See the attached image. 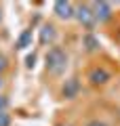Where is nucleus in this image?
<instances>
[{"label":"nucleus","instance_id":"obj_1","mask_svg":"<svg viewBox=\"0 0 120 126\" xmlns=\"http://www.w3.org/2000/svg\"><path fill=\"white\" fill-rule=\"evenodd\" d=\"M67 63H70V57H67V53L61 48V46L49 48V53H46V57H44V67H46V72L53 74V76L65 74Z\"/></svg>","mask_w":120,"mask_h":126},{"label":"nucleus","instance_id":"obj_2","mask_svg":"<svg viewBox=\"0 0 120 126\" xmlns=\"http://www.w3.org/2000/svg\"><path fill=\"white\" fill-rule=\"evenodd\" d=\"M76 19H78V23L84 27V30H93V27L97 25V17H95L91 4H78L76 6Z\"/></svg>","mask_w":120,"mask_h":126},{"label":"nucleus","instance_id":"obj_3","mask_svg":"<svg viewBox=\"0 0 120 126\" xmlns=\"http://www.w3.org/2000/svg\"><path fill=\"white\" fill-rule=\"evenodd\" d=\"M53 13L63 21H70V19L76 17V4H72L67 0H57L53 4Z\"/></svg>","mask_w":120,"mask_h":126},{"label":"nucleus","instance_id":"obj_4","mask_svg":"<svg viewBox=\"0 0 120 126\" xmlns=\"http://www.w3.org/2000/svg\"><path fill=\"white\" fill-rule=\"evenodd\" d=\"M86 80H89L93 86H103V84H107V82L112 80V74L107 72L105 67H101V65H99V67H93V69L89 72Z\"/></svg>","mask_w":120,"mask_h":126},{"label":"nucleus","instance_id":"obj_5","mask_svg":"<svg viewBox=\"0 0 120 126\" xmlns=\"http://www.w3.org/2000/svg\"><path fill=\"white\" fill-rule=\"evenodd\" d=\"M93 13L97 17V23H105L112 19V4L110 2H91Z\"/></svg>","mask_w":120,"mask_h":126},{"label":"nucleus","instance_id":"obj_6","mask_svg":"<svg viewBox=\"0 0 120 126\" xmlns=\"http://www.w3.org/2000/svg\"><path fill=\"white\" fill-rule=\"evenodd\" d=\"M78 90H80V80L78 78H67V80L63 82V86H61V94L65 99L78 97Z\"/></svg>","mask_w":120,"mask_h":126},{"label":"nucleus","instance_id":"obj_7","mask_svg":"<svg viewBox=\"0 0 120 126\" xmlns=\"http://www.w3.org/2000/svg\"><path fill=\"white\" fill-rule=\"evenodd\" d=\"M55 38H57V30H55V25L44 23V25L40 27V44H53Z\"/></svg>","mask_w":120,"mask_h":126},{"label":"nucleus","instance_id":"obj_8","mask_svg":"<svg viewBox=\"0 0 120 126\" xmlns=\"http://www.w3.org/2000/svg\"><path fill=\"white\" fill-rule=\"evenodd\" d=\"M30 42H32V30H25L21 34V36H19V40H17V48H27V46H30Z\"/></svg>","mask_w":120,"mask_h":126},{"label":"nucleus","instance_id":"obj_9","mask_svg":"<svg viewBox=\"0 0 120 126\" xmlns=\"http://www.w3.org/2000/svg\"><path fill=\"white\" fill-rule=\"evenodd\" d=\"M84 44H86V50H95L99 46V40H95L91 34H86V36H84Z\"/></svg>","mask_w":120,"mask_h":126},{"label":"nucleus","instance_id":"obj_10","mask_svg":"<svg viewBox=\"0 0 120 126\" xmlns=\"http://www.w3.org/2000/svg\"><path fill=\"white\" fill-rule=\"evenodd\" d=\"M6 109H9V97L0 93V113H6Z\"/></svg>","mask_w":120,"mask_h":126},{"label":"nucleus","instance_id":"obj_11","mask_svg":"<svg viewBox=\"0 0 120 126\" xmlns=\"http://www.w3.org/2000/svg\"><path fill=\"white\" fill-rule=\"evenodd\" d=\"M9 124H11L9 113H0V126H9Z\"/></svg>","mask_w":120,"mask_h":126},{"label":"nucleus","instance_id":"obj_12","mask_svg":"<svg viewBox=\"0 0 120 126\" xmlns=\"http://www.w3.org/2000/svg\"><path fill=\"white\" fill-rule=\"evenodd\" d=\"M6 65H9V63H6V57H4V55H0V74L6 69Z\"/></svg>","mask_w":120,"mask_h":126},{"label":"nucleus","instance_id":"obj_13","mask_svg":"<svg viewBox=\"0 0 120 126\" xmlns=\"http://www.w3.org/2000/svg\"><path fill=\"white\" fill-rule=\"evenodd\" d=\"M86 126H107V124H105V122H101V120H91Z\"/></svg>","mask_w":120,"mask_h":126},{"label":"nucleus","instance_id":"obj_14","mask_svg":"<svg viewBox=\"0 0 120 126\" xmlns=\"http://www.w3.org/2000/svg\"><path fill=\"white\" fill-rule=\"evenodd\" d=\"M34 61H36V55H30V57H27V67H34Z\"/></svg>","mask_w":120,"mask_h":126},{"label":"nucleus","instance_id":"obj_15","mask_svg":"<svg viewBox=\"0 0 120 126\" xmlns=\"http://www.w3.org/2000/svg\"><path fill=\"white\" fill-rule=\"evenodd\" d=\"M0 86H2V76H0Z\"/></svg>","mask_w":120,"mask_h":126},{"label":"nucleus","instance_id":"obj_16","mask_svg":"<svg viewBox=\"0 0 120 126\" xmlns=\"http://www.w3.org/2000/svg\"><path fill=\"white\" fill-rule=\"evenodd\" d=\"M0 19H2V15H0Z\"/></svg>","mask_w":120,"mask_h":126}]
</instances>
